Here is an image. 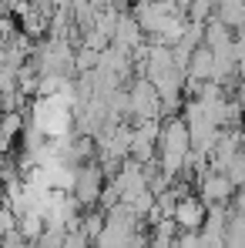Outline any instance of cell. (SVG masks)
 <instances>
[{
	"mask_svg": "<svg viewBox=\"0 0 245 248\" xmlns=\"http://www.w3.org/2000/svg\"><path fill=\"white\" fill-rule=\"evenodd\" d=\"M34 3H41V7H50V0H34Z\"/></svg>",
	"mask_w": 245,
	"mask_h": 248,
	"instance_id": "cell-11",
	"label": "cell"
},
{
	"mask_svg": "<svg viewBox=\"0 0 245 248\" xmlns=\"http://www.w3.org/2000/svg\"><path fill=\"white\" fill-rule=\"evenodd\" d=\"M104 188H108V171L98 165V161H87V165L78 168V181H74V198L81 202V208H91L101 202V195H104Z\"/></svg>",
	"mask_w": 245,
	"mask_h": 248,
	"instance_id": "cell-5",
	"label": "cell"
},
{
	"mask_svg": "<svg viewBox=\"0 0 245 248\" xmlns=\"http://www.w3.org/2000/svg\"><path fill=\"white\" fill-rule=\"evenodd\" d=\"M225 248H229V245H225Z\"/></svg>",
	"mask_w": 245,
	"mask_h": 248,
	"instance_id": "cell-12",
	"label": "cell"
},
{
	"mask_svg": "<svg viewBox=\"0 0 245 248\" xmlns=\"http://www.w3.org/2000/svg\"><path fill=\"white\" fill-rule=\"evenodd\" d=\"M215 17L225 27H232L235 34H242L245 31V0H218L215 3Z\"/></svg>",
	"mask_w": 245,
	"mask_h": 248,
	"instance_id": "cell-10",
	"label": "cell"
},
{
	"mask_svg": "<svg viewBox=\"0 0 245 248\" xmlns=\"http://www.w3.org/2000/svg\"><path fill=\"white\" fill-rule=\"evenodd\" d=\"M235 181L225 174V171H205L198 174V198H202L208 208L215 205H232L235 202Z\"/></svg>",
	"mask_w": 245,
	"mask_h": 248,
	"instance_id": "cell-6",
	"label": "cell"
},
{
	"mask_svg": "<svg viewBox=\"0 0 245 248\" xmlns=\"http://www.w3.org/2000/svg\"><path fill=\"white\" fill-rule=\"evenodd\" d=\"M188 78H192V81H215V78H218V57H215L208 47H198V50L192 54Z\"/></svg>",
	"mask_w": 245,
	"mask_h": 248,
	"instance_id": "cell-9",
	"label": "cell"
},
{
	"mask_svg": "<svg viewBox=\"0 0 245 248\" xmlns=\"http://www.w3.org/2000/svg\"><path fill=\"white\" fill-rule=\"evenodd\" d=\"M34 64L41 74H78V50L71 47V37H47L34 47Z\"/></svg>",
	"mask_w": 245,
	"mask_h": 248,
	"instance_id": "cell-1",
	"label": "cell"
},
{
	"mask_svg": "<svg viewBox=\"0 0 245 248\" xmlns=\"http://www.w3.org/2000/svg\"><path fill=\"white\" fill-rule=\"evenodd\" d=\"M114 47H121V50H128V54H134L141 44H145V27L138 24V17L134 14H128L124 10L121 14V24H118V31H114Z\"/></svg>",
	"mask_w": 245,
	"mask_h": 248,
	"instance_id": "cell-8",
	"label": "cell"
},
{
	"mask_svg": "<svg viewBox=\"0 0 245 248\" xmlns=\"http://www.w3.org/2000/svg\"><path fill=\"white\" fill-rule=\"evenodd\" d=\"M178 14H185V10H181L175 0H138V3H134V17H138V24L145 27L148 37H162L164 27H168Z\"/></svg>",
	"mask_w": 245,
	"mask_h": 248,
	"instance_id": "cell-2",
	"label": "cell"
},
{
	"mask_svg": "<svg viewBox=\"0 0 245 248\" xmlns=\"http://www.w3.org/2000/svg\"><path fill=\"white\" fill-rule=\"evenodd\" d=\"M131 97V121H164V101L148 78H138L128 91Z\"/></svg>",
	"mask_w": 245,
	"mask_h": 248,
	"instance_id": "cell-3",
	"label": "cell"
},
{
	"mask_svg": "<svg viewBox=\"0 0 245 248\" xmlns=\"http://www.w3.org/2000/svg\"><path fill=\"white\" fill-rule=\"evenodd\" d=\"M171 218L178 221L181 232H202L205 221H208V205H205L198 195H188V198H181L175 205V215Z\"/></svg>",
	"mask_w": 245,
	"mask_h": 248,
	"instance_id": "cell-7",
	"label": "cell"
},
{
	"mask_svg": "<svg viewBox=\"0 0 245 248\" xmlns=\"http://www.w3.org/2000/svg\"><path fill=\"white\" fill-rule=\"evenodd\" d=\"M162 127H164V121H134V134H131V158L134 161H141V165L158 161Z\"/></svg>",
	"mask_w": 245,
	"mask_h": 248,
	"instance_id": "cell-4",
	"label": "cell"
}]
</instances>
